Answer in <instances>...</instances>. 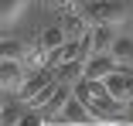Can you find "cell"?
<instances>
[{"label": "cell", "instance_id": "1", "mask_svg": "<svg viewBox=\"0 0 133 126\" xmlns=\"http://www.w3.org/2000/svg\"><path fill=\"white\" fill-rule=\"evenodd\" d=\"M82 10L92 24H126L133 20V0H85Z\"/></svg>", "mask_w": 133, "mask_h": 126}, {"label": "cell", "instance_id": "2", "mask_svg": "<svg viewBox=\"0 0 133 126\" xmlns=\"http://www.w3.org/2000/svg\"><path fill=\"white\" fill-rule=\"evenodd\" d=\"M55 82H58V68H55V65H44V68L31 72L28 79H24V85L17 89V99H21L24 106H31L34 99H38V95H41L48 85H55Z\"/></svg>", "mask_w": 133, "mask_h": 126}, {"label": "cell", "instance_id": "3", "mask_svg": "<svg viewBox=\"0 0 133 126\" xmlns=\"http://www.w3.org/2000/svg\"><path fill=\"white\" fill-rule=\"evenodd\" d=\"M51 123H62V126H99L102 119L92 113V106L85 102V99L72 95L68 102H65V109L58 113V119H51Z\"/></svg>", "mask_w": 133, "mask_h": 126}, {"label": "cell", "instance_id": "4", "mask_svg": "<svg viewBox=\"0 0 133 126\" xmlns=\"http://www.w3.org/2000/svg\"><path fill=\"white\" fill-rule=\"evenodd\" d=\"M123 65L113 58V51H106V55H92L89 61H85V79L89 82H106L113 72H119Z\"/></svg>", "mask_w": 133, "mask_h": 126}, {"label": "cell", "instance_id": "5", "mask_svg": "<svg viewBox=\"0 0 133 126\" xmlns=\"http://www.w3.org/2000/svg\"><path fill=\"white\" fill-rule=\"evenodd\" d=\"M28 65H24L21 58H4V65H0V85H4V92H14L24 85V79H28Z\"/></svg>", "mask_w": 133, "mask_h": 126}, {"label": "cell", "instance_id": "6", "mask_svg": "<svg viewBox=\"0 0 133 126\" xmlns=\"http://www.w3.org/2000/svg\"><path fill=\"white\" fill-rule=\"evenodd\" d=\"M92 55H106V51H113V44H116V24H92Z\"/></svg>", "mask_w": 133, "mask_h": 126}, {"label": "cell", "instance_id": "7", "mask_svg": "<svg viewBox=\"0 0 133 126\" xmlns=\"http://www.w3.org/2000/svg\"><path fill=\"white\" fill-rule=\"evenodd\" d=\"M65 41H68V34H65V27H62V24H55V27H44V31L38 34V44L44 48L48 55H51V51H58Z\"/></svg>", "mask_w": 133, "mask_h": 126}, {"label": "cell", "instance_id": "8", "mask_svg": "<svg viewBox=\"0 0 133 126\" xmlns=\"http://www.w3.org/2000/svg\"><path fill=\"white\" fill-rule=\"evenodd\" d=\"M113 58L123 65V68H133V38H116V44H113Z\"/></svg>", "mask_w": 133, "mask_h": 126}, {"label": "cell", "instance_id": "9", "mask_svg": "<svg viewBox=\"0 0 133 126\" xmlns=\"http://www.w3.org/2000/svg\"><path fill=\"white\" fill-rule=\"evenodd\" d=\"M28 51H31V48L28 44H24V41H4V58H28Z\"/></svg>", "mask_w": 133, "mask_h": 126}, {"label": "cell", "instance_id": "10", "mask_svg": "<svg viewBox=\"0 0 133 126\" xmlns=\"http://www.w3.org/2000/svg\"><path fill=\"white\" fill-rule=\"evenodd\" d=\"M21 7H28V0H4V27L17 17V10H21Z\"/></svg>", "mask_w": 133, "mask_h": 126}, {"label": "cell", "instance_id": "11", "mask_svg": "<svg viewBox=\"0 0 133 126\" xmlns=\"http://www.w3.org/2000/svg\"><path fill=\"white\" fill-rule=\"evenodd\" d=\"M126 126H133V99L126 102Z\"/></svg>", "mask_w": 133, "mask_h": 126}, {"label": "cell", "instance_id": "12", "mask_svg": "<svg viewBox=\"0 0 133 126\" xmlns=\"http://www.w3.org/2000/svg\"><path fill=\"white\" fill-rule=\"evenodd\" d=\"M75 4H85V0H75Z\"/></svg>", "mask_w": 133, "mask_h": 126}]
</instances>
